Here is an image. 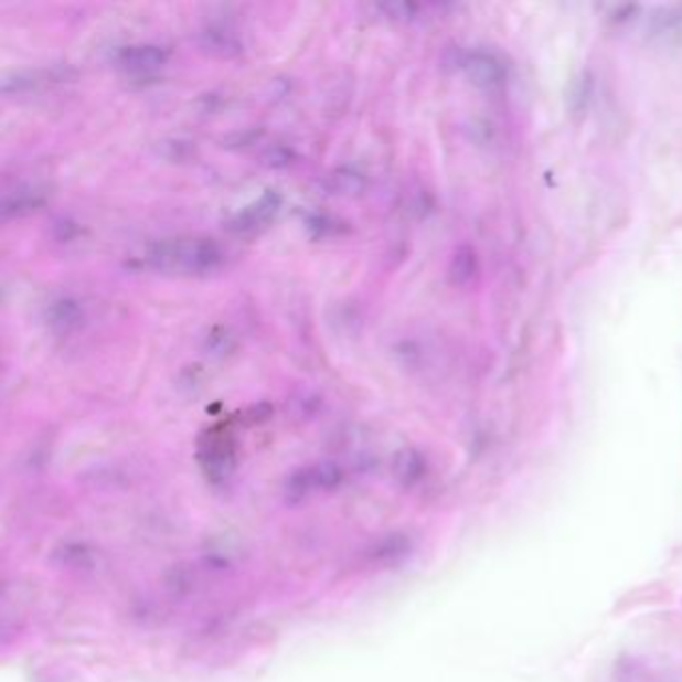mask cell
Masks as SVG:
<instances>
[{
	"mask_svg": "<svg viewBox=\"0 0 682 682\" xmlns=\"http://www.w3.org/2000/svg\"><path fill=\"white\" fill-rule=\"evenodd\" d=\"M223 251L213 238H164L147 248V265L164 273L209 275L223 265Z\"/></svg>",
	"mask_w": 682,
	"mask_h": 682,
	"instance_id": "1",
	"label": "cell"
},
{
	"mask_svg": "<svg viewBox=\"0 0 682 682\" xmlns=\"http://www.w3.org/2000/svg\"><path fill=\"white\" fill-rule=\"evenodd\" d=\"M280 206H283V196L277 191H265L255 203L248 204L241 213H236L226 226L236 235L255 233L277 219Z\"/></svg>",
	"mask_w": 682,
	"mask_h": 682,
	"instance_id": "2",
	"label": "cell"
},
{
	"mask_svg": "<svg viewBox=\"0 0 682 682\" xmlns=\"http://www.w3.org/2000/svg\"><path fill=\"white\" fill-rule=\"evenodd\" d=\"M460 68L472 85L484 88V90L501 88L507 78L501 61L494 54L482 53V51L465 54L460 61Z\"/></svg>",
	"mask_w": 682,
	"mask_h": 682,
	"instance_id": "3",
	"label": "cell"
},
{
	"mask_svg": "<svg viewBox=\"0 0 682 682\" xmlns=\"http://www.w3.org/2000/svg\"><path fill=\"white\" fill-rule=\"evenodd\" d=\"M169 61L167 49L159 44H130L117 51V63L120 68L137 75H147L160 68Z\"/></svg>",
	"mask_w": 682,
	"mask_h": 682,
	"instance_id": "4",
	"label": "cell"
},
{
	"mask_svg": "<svg viewBox=\"0 0 682 682\" xmlns=\"http://www.w3.org/2000/svg\"><path fill=\"white\" fill-rule=\"evenodd\" d=\"M44 319H46V324L54 334L66 337V334L75 332L76 329H81V324L85 320V309L73 297H58L46 307Z\"/></svg>",
	"mask_w": 682,
	"mask_h": 682,
	"instance_id": "5",
	"label": "cell"
},
{
	"mask_svg": "<svg viewBox=\"0 0 682 682\" xmlns=\"http://www.w3.org/2000/svg\"><path fill=\"white\" fill-rule=\"evenodd\" d=\"M46 203V192L39 187H19L2 196V219H21L39 211Z\"/></svg>",
	"mask_w": 682,
	"mask_h": 682,
	"instance_id": "6",
	"label": "cell"
},
{
	"mask_svg": "<svg viewBox=\"0 0 682 682\" xmlns=\"http://www.w3.org/2000/svg\"><path fill=\"white\" fill-rule=\"evenodd\" d=\"M366 184L369 182H366L363 172L349 169V167H341V169L332 171L324 181L327 191L332 192V194H341V196H359L366 191Z\"/></svg>",
	"mask_w": 682,
	"mask_h": 682,
	"instance_id": "7",
	"label": "cell"
},
{
	"mask_svg": "<svg viewBox=\"0 0 682 682\" xmlns=\"http://www.w3.org/2000/svg\"><path fill=\"white\" fill-rule=\"evenodd\" d=\"M201 46L204 51L219 56H235L243 51V44L235 34L221 26H209L206 31L201 32Z\"/></svg>",
	"mask_w": 682,
	"mask_h": 682,
	"instance_id": "8",
	"label": "cell"
},
{
	"mask_svg": "<svg viewBox=\"0 0 682 682\" xmlns=\"http://www.w3.org/2000/svg\"><path fill=\"white\" fill-rule=\"evenodd\" d=\"M477 273V256L475 253L462 246L459 248L455 256H452V263H450V280L455 285H467L470 278L475 277Z\"/></svg>",
	"mask_w": 682,
	"mask_h": 682,
	"instance_id": "9",
	"label": "cell"
},
{
	"mask_svg": "<svg viewBox=\"0 0 682 682\" xmlns=\"http://www.w3.org/2000/svg\"><path fill=\"white\" fill-rule=\"evenodd\" d=\"M307 228L315 238H327V236L341 235L347 226L331 214L312 213L307 216Z\"/></svg>",
	"mask_w": 682,
	"mask_h": 682,
	"instance_id": "10",
	"label": "cell"
},
{
	"mask_svg": "<svg viewBox=\"0 0 682 682\" xmlns=\"http://www.w3.org/2000/svg\"><path fill=\"white\" fill-rule=\"evenodd\" d=\"M204 349L213 356H224L235 349V337L226 329H214L204 342Z\"/></svg>",
	"mask_w": 682,
	"mask_h": 682,
	"instance_id": "11",
	"label": "cell"
},
{
	"mask_svg": "<svg viewBox=\"0 0 682 682\" xmlns=\"http://www.w3.org/2000/svg\"><path fill=\"white\" fill-rule=\"evenodd\" d=\"M292 160H295V150L288 149L285 145H275L265 150L263 154V162L270 169H285Z\"/></svg>",
	"mask_w": 682,
	"mask_h": 682,
	"instance_id": "12",
	"label": "cell"
},
{
	"mask_svg": "<svg viewBox=\"0 0 682 682\" xmlns=\"http://www.w3.org/2000/svg\"><path fill=\"white\" fill-rule=\"evenodd\" d=\"M376 9L384 12L388 19H398V21L413 19L416 14V7L411 2H384V4H379Z\"/></svg>",
	"mask_w": 682,
	"mask_h": 682,
	"instance_id": "13",
	"label": "cell"
}]
</instances>
